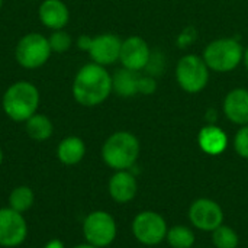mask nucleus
Instances as JSON below:
<instances>
[{
    "mask_svg": "<svg viewBox=\"0 0 248 248\" xmlns=\"http://www.w3.org/2000/svg\"><path fill=\"white\" fill-rule=\"evenodd\" d=\"M74 100L84 108H94L102 105L112 93V74L106 67L96 62L83 65L71 86Z\"/></svg>",
    "mask_w": 248,
    "mask_h": 248,
    "instance_id": "1",
    "label": "nucleus"
},
{
    "mask_svg": "<svg viewBox=\"0 0 248 248\" xmlns=\"http://www.w3.org/2000/svg\"><path fill=\"white\" fill-rule=\"evenodd\" d=\"M39 100L38 87L26 80H20L6 89L1 99V108L6 116L13 122H26L38 112Z\"/></svg>",
    "mask_w": 248,
    "mask_h": 248,
    "instance_id": "2",
    "label": "nucleus"
},
{
    "mask_svg": "<svg viewBox=\"0 0 248 248\" xmlns=\"http://www.w3.org/2000/svg\"><path fill=\"white\" fill-rule=\"evenodd\" d=\"M141 145L138 138L128 131L113 132L106 138L102 145V160L103 163L115 170H129L135 166L140 157Z\"/></svg>",
    "mask_w": 248,
    "mask_h": 248,
    "instance_id": "3",
    "label": "nucleus"
},
{
    "mask_svg": "<svg viewBox=\"0 0 248 248\" xmlns=\"http://www.w3.org/2000/svg\"><path fill=\"white\" fill-rule=\"evenodd\" d=\"M244 46L237 38H218L211 41L202 54L214 73H231L243 62Z\"/></svg>",
    "mask_w": 248,
    "mask_h": 248,
    "instance_id": "4",
    "label": "nucleus"
},
{
    "mask_svg": "<svg viewBox=\"0 0 248 248\" xmlns=\"http://www.w3.org/2000/svg\"><path fill=\"white\" fill-rule=\"evenodd\" d=\"M211 70L206 65L202 55L198 54H186L183 55L176 65L174 77L179 84V87L189 93V94H198L209 83Z\"/></svg>",
    "mask_w": 248,
    "mask_h": 248,
    "instance_id": "5",
    "label": "nucleus"
},
{
    "mask_svg": "<svg viewBox=\"0 0 248 248\" xmlns=\"http://www.w3.org/2000/svg\"><path fill=\"white\" fill-rule=\"evenodd\" d=\"M52 51L48 38L42 33L31 32L22 36L15 49L17 64L26 70H36L42 67L51 57Z\"/></svg>",
    "mask_w": 248,
    "mask_h": 248,
    "instance_id": "6",
    "label": "nucleus"
},
{
    "mask_svg": "<svg viewBox=\"0 0 248 248\" xmlns=\"http://www.w3.org/2000/svg\"><path fill=\"white\" fill-rule=\"evenodd\" d=\"M83 237L86 243L94 247L110 246L118 234V227L113 217L106 211H93L83 221Z\"/></svg>",
    "mask_w": 248,
    "mask_h": 248,
    "instance_id": "7",
    "label": "nucleus"
},
{
    "mask_svg": "<svg viewBox=\"0 0 248 248\" xmlns=\"http://www.w3.org/2000/svg\"><path fill=\"white\" fill-rule=\"evenodd\" d=\"M167 231L166 219L154 211L140 212L132 221V234L144 246L160 244L166 240Z\"/></svg>",
    "mask_w": 248,
    "mask_h": 248,
    "instance_id": "8",
    "label": "nucleus"
},
{
    "mask_svg": "<svg viewBox=\"0 0 248 248\" xmlns=\"http://www.w3.org/2000/svg\"><path fill=\"white\" fill-rule=\"evenodd\" d=\"M28 237V222L23 214L12 208H0V247L16 248Z\"/></svg>",
    "mask_w": 248,
    "mask_h": 248,
    "instance_id": "9",
    "label": "nucleus"
},
{
    "mask_svg": "<svg viewBox=\"0 0 248 248\" xmlns=\"http://www.w3.org/2000/svg\"><path fill=\"white\" fill-rule=\"evenodd\" d=\"M189 219L198 230L212 232L224 222L222 208L212 199H196L189 208Z\"/></svg>",
    "mask_w": 248,
    "mask_h": 248,
    "instance_id": "10",
    "label": "nucleus"
},
{
    "mask_svg": "<svg viewBox=\"0 0 248 248\" xmlns=\"http://www.w3.org/2000/svg\"><path fill=\"white\" fill-rule=\"evenodd\" d=\"M151 52L153 51L150 49V45L144 38L138 35H132L122 41L119 62L124 68L140 73L145 70L150 61Z\"/></svg>",
    "mask_w": 248,
    "mask_h": 248,
    "instance_id": "11",
    "label": "nucleus"
},
{
    "mask_svg": "<svg viewBox=\"0 0 248 248\" xmlns=\"http://www.w3.org/2000/svg\"><path fill=\"white\" fill-rule=\"evenodd\" d=\"M121 46H122V39L115 33L106 32L92 39V45L87 52L92 58V62L108 67L119 61Z\"/></svg>",
    "mask_w": 248,
    "mask_h": 248,
    "instance_id": "12",
    "label": "nucleus"
},
{
    "mask_svg": "<svg viewBox=\"0 0 248 248\" xmlns=\"http://www.w3.org/2000/svg\"><path fill=\"white\" fill-rule=\"evenodd\" d=\"M224 113L234 125H248V89L235 87L227 93L222 103Z\"/></svg>",
    "mask_w": 248,
    "mask_h": 248,
    "instance_id": "13",
    "label": "nucleus"
},
{
    "mask_svg": "<svg viewBox=\"0 0 248 248\" xmlns=\"http://www.w3.org/2000/svg\"><path fill=\"white\" fill-rule=\"evenodd\" d=\"M41 23L51 29H64L70 20V10L62 0H42L38 9Z\"/></svg>",
    "mask_w": 248,
    "mask_h": 248,
    "instance_id": "14",
    "label": "nucleus"
},
{
    "mask_svg": "<svg viewBox=\"0 0 248 248\" xmlns=\"http://www.w3.org/2000/svg\"><path fill=\"white\" fill-rule=\"evenodd\" d=\"M108 190L110 198L118 203H128L131 202L138 192V183L135 176L128 170L115 171L113 176L109 179Z\"/></svg>",
    "mask_w": 248,
    "mask_h": 248,
    "instance_id": "15",
    "label": "nucleus"
},
{
    "mask_svg": "<svg viewBox=\"0 0 248 248\" xmlns=\"http://www.w3.org/2000/svg\"><path fill=\"white\" fill-rule=\"evenodd\" d=\"M198 144L205 154L219 155L227 150L228 137L222 128L217 126L215 124H209L199 131Z\"/></svg>",
    "mask_w": 248,
    "mask_h": 248,
    "instance_id": "16",
    "label": "nucleus"
},
{
    "mask_svg": "<svg viewBox=\"0 0 248 248\" xmlns=\"http://www.w3.org/2000/svg\"><path fill=\"white\" fill-rule=\"evenodd\" d=\"M86 155V144L80 137L68 135L57 147V158L64 166H76Z\"/></svg>",
    "mask_w": 248,
    "mask_h": 248,
    "instance_id": "17",
    "label": "nucleus"
},
{
    "mask_svg": "<svg viewBox=\"0 0 248 248\" xmlns=\"http://www.w3.org/2000/svg\"><path fill=\"white\" fill-rule=\"evenodd\" d=\"M140 73L131 71L128 68H119L112 76V90L119 97H134L138 93Z\"/></svg>",
    "mask_w": 248,
    "mask_h": 248,
    "instance_id": "18",
    "label": "nucleus"
},
{
    "mask_svg": "<svg viewBox=\"0 0 248 248\" xmlns=\"http://www.w3.org/2000/svg\"><path fill=\"white\" fill-rule=\"evenodd\" d=\"M25 129H26V134L31 140L42 142V141H46L52 137L54 124L46 115L36 112L33 116H31L25 122Z\"/></svg>",
    "mask_w": 248,
    "mask_h": 248,
    "instance_id": "19",
    "label": "nucleus"
},
{
    "mask_svg": "<svg viewBox=\"0 0 248 248\" xmlns=\"http://www.w3.org/2000/svg\"><path fill=\"white\" fill-rule=\"evenodd\" d=\"M33 202H35V193L33 189L29 186H16L7 198L9 208L20 214L29 211L33 206Z\"/></svg>",
    "mask_w": 248,
    "mask_h": 248,
    "instance_id": "20",
    "label": "nucleus"
},
{
    "mask_svg": "<svg viewBox=\"0 0 248 248\" xmlns=\"http://www.w3.org/2000/svg\"><path fill=\"white\" fill-rule=\"evenodd\" d=\"M167 241L173 248H192L195 244V234L185 225H174L167 231Z\"/></svg>",
    "mask_w": 248,
    "mask_h": 248,
    "instance_id": "21",
    "label": "nucleus"
},
{
    "mask_svg": "<svg viewBox=\"0 0 248 248\" xmlns=\"http://www.w3.org/2000/svg\"><path fill=\"white\" fill-rule=\"evenodd\" d=\"M212 243L217 248H237L240 238L231 227L222 224L215 231H212Z\"/></svg>",
    "mask_w": 248,
    "mask_h": 248,
    "instance_id": "22",
    "label": "nucleus"
},
{
    "mask_svg": "<svg viewBox=\"0 0 248 248\" xmlns=\"http://www.w3.org/2000/svg\"><path fill=\"white\" fill-rule=\"evenodd\" d=\"M48 41H49L51 51L57 52V54H62V52L68 51L70 46H71V36L64 29L52 31Z\"/></svg>",
    "mask_w": 248,
    "mask_h": 248,
    "instance_id": "23",
    "label": "nucleus"
},
{
    "mask_svg": "<svg viewBox=\"0 0 248 248\" xmlns=\"http://www.w3.org/2000/svg\"><path fill=\"white\" fill-rule=\"evenodd\" d=\"M234 150L241 157L248 160V125L241 126L234 137Z\"/></svg>",
    "mask_w": 248,
    "mask_h": 248,
    "instance_id": "24",
    "label": "nucleus"
},
{
    "mask_svg": "<svg viewBox=\"0 0 248 248\" xmlns=\"http://www.w3.org/2000/svg\"><path fill=\"white\" fill-rule=\"evenodd\" d=\"M164 64H166V60H164L163 52L154 51V52H151L150 61H148V64H147V67H145V71H147V74H150V76H153V77L157 78V77L163 73Z\"/></svg>",
    "mask_w": 248,
    "mask_h": 248,
    "instance_id": "25",
    "label": "nucleus"
},
{
    "mask_svg": "<svg viewBox=\"0 0 248 248\" xmlns=\"http://www.w3.org/2000/svg\"><path fill=\"white\" fill-rule=\"evenodd\" d=\"M157 90V80L155 77L145 74L141 76L140 74V81H138V93L144 94V96H151L153 93H155Z\"/></svg>",
    "mask_w": 248,
    "mask_h": 248,
    "instance_id": "26",
    "label": "nucleus"
},
{
    "mask_svg": "<svg viewBox=\"0 0 248 248\" xmlns=\"http://www.w3.org/2000/svg\"><path fill=\"white\" fill-rule=\"evenodd\" d=\"M198 38V32L193 26H187L186 29H183L180 32V35L177 36V46L180 48H187L190 44H193Z\"/></svg>",
    "mask_w": 248,
    "mask_h": 248,
    "instance_id": "27",
    "label": "nucleus"
},
{
    "mask_svg": "<svg viewBox=\"0 0 248 248\" xmlns=\"http://www.w3.org/2000/svg\"><path fill=\"white\" fill-rule=\"evenodd\" d=\"M92 36H89V35H81L78 39H77V46H78V49H81V51H89L90 49V45H92Z\"/></svg>",
    "mask_w": 248,
    "mask_h": 248,
    "instance_id": "28",
    "label": "nucleus"
},
{
    "mask_svg": "<svg viewBox=\"0 0 248 248\" xmlns=\"http://www.w3.org/2000/svg\"><path fill=\"white\" fill-rule=\"evenodd\" d=\"M42 248H65V246H64V243H62L61 240H58V238H51L49 241L45 243V246Z\"/></svg>",
    "mask_w": 248,
    "mask_h": 248,
    "instance_id": "29",
    "label": "nucleus"
},
{
    "mask_svg": "<svg viewBox=\"0 0 248 248\" xmlns=\"http://www.w3.org/2000/svg\"><path fill=\"white\" fill-rule=\"evenodd\" d=\"M243 64L246 67V70L248 71V46L244 48V54H243Z\"/></svg>",
    "mask_w": 248,
    "mask_h": 248,
    "instance_id": "30",
    "label": "nucleus"
},
{
    "mask_svg": "<svg viewBox=\"0 0 248 248\" xmlns=\"http://www.w3.org/2000/svg\"><path fill=\"white\" fill-rule=\"evenodd\" d=\"M73 248H99V247H94V246H92V244H89V243H83V244H78V246H76V247Z\"/></svg>",
    "mask_w": 248,
    "mask_h": 248,
    "instance_id": "31",
    "label": "nucleus"
},
{
    "mask_svg": "<svg viewBox=\"0 0 248 248\" xmlns=\"http://www.w3.org/2000/svg\"><path fill=\"white\" fill-rule=\"evenodd\" d=\"M3 158H4V155H3V150L0 148V166H1V163H3Z\"/></svg>",
    "mask_w": 248,
    "mask_h": 248,
    "instance_id": "32",
    "label": "nucleus"
},
{
    "mask_svg": "<svg viewBox=\"0 0 248 248\" xmlns=\"http://www.w3.org/2000/svg\"><path fill=\"white\" fill-rule=\"evenodd\" d=\"M1 6H3V0H0V9H1Z\"/></svg>",
    "mask_w": 248,
    "mask_h": 248,
    "instance_id": "33",
    "label": "nucleus"
},
{
    "mask_svg": "<svg viewBox=\"0 0 248 248\" xmlns=\"http://www.w3.org/2000/svg\"><path fill=\"white\" fill-rule=\"evenodd\" d=\"M41 1H42V0H41Z\"/></svg>",
    "mask_w": 248,
    "mask_h": 248,
    "instance_id": "34",
    "label": "nucleus"
}]
</instances>
